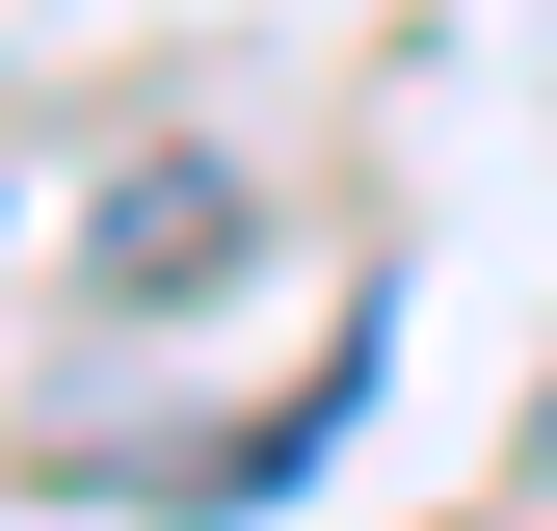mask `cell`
<instances>
[{"instance_id": "1", "label": "cell", "mask_w": 557, "mask_h": 531, "mask_svg": "<svg viewBox=\"0 0 557 531\" xmlns=\"http://www.w3.org/2000/svg\"><path fill=\"white\" fill-rule=\"evenodd\" d=\"M186 266H239V186H213V160H133V186H107V293L160 319Z\"/></svg>"}]
</instances>
